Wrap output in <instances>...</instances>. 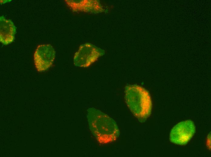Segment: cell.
<instances>
[{
	"label": "cell",
	"mask_w": 211,
	"mask_h": 157,
	"mask_svg": "<svg viewBox=\"0 0 211 157\" xmlns=\"http://www.w3.org/2000/svg\"><path fill=\"white\" fill-rule=\"evenodd\" d=\"M195 131V126L192 121L187 120L182 121L172 129L170 133V140L178 145L186 144L192 137Z\"/></svg>",
	"instance_id": "277c9868"
},
{
	"label": "cell",
	"mask_w": 211,
	"mask_h": 157,
	"mask_svg": "<svg viewBox=\"0 0 211 157\" xmlns=\"http://www.w3.org/2000/svg\"><path fill=\"white\" fill-rule=\"evenodd\" d=\"M16 32L15 27L12 21L6 19L3 15L0 18V41L7 45L14 40Z\"/></svg>",
	"instance_id": "52a82bcc"
},
{
	"label": "cell",
	"mask_w": 211,
	"mask_h": 157,
	"mask_svg": "<svg viewBox=\"0 0 211 157\" xmlns=\"http://www.w3.org/2000/svg\"><path fill=\"white\" fill-rule=\"evenodd\" d=\"M35 67L39 72L46 71L52 65L54 60L55 52L50 44H42L37 47L34 54Z\"/></svg>",
	"instance_id": "5b68a950"
},
{
	"label": "cell",
	"mask_w": 211,
	"mask_h": 157,
	"mask_svg": "<svg viewBox=\"0 0 211 157\" xmlns=\"http://www.w3.org/2000/svg\"><path fill=\"white\" fill-rule=\"evenodd\" d=\"M126 103L133 114L141 122L150 115L152 102L149 92L137 85H128L125 89Z\"/></svg>",
	"instance_id": "7a4b0ae2"
},
{
	"label": "cell",
	"mask_w": 211,
	"mask_h": 157,
	"mask_svg": "<svg viewBox=\"0 0 211 157\" xmlns=\"http://www.w3.org/2000/svg\"><path fill=\"white\" fill-rule=\"evenodd\" d=\"M73 11L97 14L104 11L98 0H65Z\"/></svg>",
	"instance_id": "8992f818"
},
{
	"label": "cell",
	"mask_w": 211,
	"mask_h": 157,
	"mask_svg": "<svg viewBox=\"0 0 211 157\" xmlns=\"http://www.w3.org/2000/svg\"><path fill=\"white\" fill-rule=\"evenodd\" d=\"M104 54L102 49L92 44L85 43L82 45L75 53L74 65L79 67H88Z\"/></svg>",
	"instance_id": "3957f363"
},
{
	"label": "cell",
	"mask_w": 211,
	"mask_h": 157,
	"mask_svg": "<svg viewBox=\"0 0 211 157\" xmlns=\"http://www.w3.org/2000/svg\"><path fill=\"white\" fill-rule=\"evenodd\" d=\"M89 128L98 142L105 144L116 139L119 130L115 121L107 114L93 107L87 110Z\"/></svg>",
	"instance_id": "6da1fadb"
}]
</instances>
